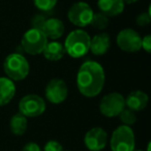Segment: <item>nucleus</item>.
<instances>
[{"label": "nucleus", "mask_w": 151, "mask_h": 151, "mask_svg": "<svg viewBox=\"0 0 151 151\" xmlns=\"http://www.w3.org/2000/svg\"><path fill=\"white\" fill-rule=\"evenodd\" d=\"M106 75L104 67L96 61L88 60L82 63L77 73V86L85 97H94L104 89Z\"/></svg>", "instance_id": "obj_1"}, {"label": "nucleus", "mask_w": 151, "mask_h": 151, "mask_svg": "<svg viewBox=\"0 0 151 151\" xmlns=\"http://www.w3.org/2000/svg\"><path fill=\"white\" fill-rule=\"evenodd\" d=\"M91 37L83 29H76L69 32L64 42L65 53L73 58L84 57L90 49Z\"/></svg>", "instance_id": "obj_2"}, {"label": "nucleus", "mask_w": 151, "mask_h": 151, "mask_svg": "<svg viewBox=\"0 0 151 151\" xmlns=\"http://www.w3.org/2000/svg\"><path fill=\"white\" fill-rule=\"evenodd\" d=\"M3 70L12 81H22L29 75L30 65L25 56L20 53H12L4 59Z\"/></svg>", "instance_id": "obj_3"}, {"label": "nucleus", "mask_w": 151, "mask_h": 151, "mask_svg": "<svg viewBox=\"0 0 151 151\" xmlns=\"http://www.w3.org/2000/svg\"><path fill=\"white\" fill-rule=\"evenodd\" d=\"M48 42L49 40L42 30L30 28L23 34L21 46L27 54L38 55L42 53Z\"/></svg>", "instance_id": "obj_4"}, {"label": "nucleus", "mask_w": 151, "mask_h": 151, "mask_svg": "<svg viewBox=\"0 0 151 151\" xmlns=\"http://www.w3.org/2000/svg\"><path fill=\"white\" fill-rule=\"evenodd\" d=\"M112 151H134V134L130 126L120 125L113 132L110 140Z\"/></svg>", "instance_id": "obj_5"}, {"label": "nucleus", "mask_w": 151, "mask_h": 151, "mask_svg": "<svg viewBox=\"0 0 151 151\" xmlns=\"http://www.w3.org/2000/svg\"><path fill=\"white\" fill-rule=\"evenodd\" d=\"M123 109H125V97L119 92L108 93L99 103V111L108 118L119 116Z\"/></svg>", "instance_id": "obj_6"}, {"label": "nucleus", "mask_w": 151, "mask_h": 151, "mask_svg": "<svg viewBox=\"0 0 151 151\" xmlns=\"http://www.w3.org/2000/svg\"><path fill=\"white\" fill-rule=\"evenodd\" d=\"M93 9L87 2L79 1L73 3L67 12V18L71 24L80 28L90 25L93 17Z\"/></svg>", "instance_id": "obj_7"}, {"label": "nucleus", "mask_w": 151, "mask_h": 151, "mask_svg": "<svg viewBox=\"0 0 151 151\" xmlns=\"http://www.w3.org/2000/svg\"><path fill=\"white\" fill-rule=\"evenodd\" d=\"M46 111V101L37 94H27L19 101V112L27 118L38 117Z\"/></svg>", "instance_id": "obj_8"}, {"label": "nucleus", "mask_w": 151, "mask_h": 151, "mask_svg": "<svg viewBox=\"0 0 151 151\" xmlns=\"http://www.w3.org/2000/svg\"><path fill=\"white\" fill-rule=\"evenodd\" d=\"M116 42L120 50L126 53H136L142 49V37L132 28L122 29L117 34Z\"/></svg>", "instance_id": "obj_9"}, {"label": "nucleus", "mask_w": 151, "mask_h": 151, "mask_svg": "<svg viewBox=\"0 0 151 151\" xmlns=\"http://www.w3.org/2000/svg\"><path fill=\"white\" fill-rule=\"evenodd\" d=\"M46 99L54 105H59L67 99L68 88L62 79L55 78L49 81L45 89Z\"/></svg>", "instance_id": "obj_10"}, {"label": "nucleus", "mask_w": 151, "mask_h": 151, "mask_svg": "<svg viewBox=\"0 0 151 151\" xmlns=\"http://www.w3.org/2000/svg\"><path fill=\"white\" fill-rule=\"evenodd\" d=\"M108 134L101 127H93L86 132L84 144L89 151H101L107 146Z\"/></svg>", "instance_id": "obj_11"}, {"label": "nucleus", "mask_w": 151, "mask_h": 151, "mask_svg": "<svg viewBox=\"0 0 151 151\" xmlns=\"http://www.w3.org/2000/svg\"><path fill=\"white\" fill-rule=\"evenodd\" d=\"M149 97L146 92L142 90H134L126 96L125 107L134 112L143 111L148 105Z\"/></svg>", "instance_id": "obj_12"}, {"label": "nucleus", "mask_w": 151, "mask_h": 151, "mask_svg": "<svg viewBox=\"0 0 151 151\" xmlns=\"http://www.w3.org/2000/svg\"><path fill=\"white\" fill-rule=\"evenodd\" d=\"M64 30V24L61 20L57 19V18H49L45 22L42 31L44 32L48 40H56L63 35Z\"/></svg>", "instance_id": "obj_13"}, {"label": "nucleus", "mask_w": 151, "mask_h": 151, "mask_svg": "<svg viewBox=\"0 0 151 151\" xmlns=\"http://www.w3.org/2000/svg\"><path fill=\"white\" fill-rule=\"evenodd\" d=\"M111 47V38L106 32H101L94 35L90 40V49L93 55L95 56H103L109 51Z\"/></svg>", "instance_id": "obj_14"}, {"label": "nucleus", "mask_w": 151, "mask_h": 151, "mask_svg": "<svg viewBox=\"0 0 151 151\" xmlns=\"http://www.w3.org/2000/svg\"><path fill=\"white\" fill-rule=\"evenodd\" d=\"M124 2L122 0H99L97 7L99 13L107 17H116L119 16L124 9Z\"/></svg>", "instance_id": "obj_15"}, {"label": "nucleus", "mask_w": 151, "mask_h": 151, "mask_svg": "<svg viewBox=\"0 0 151 151\" xmlns=\"http://www.w3.org/2000/svg\"><path fill=\"white\" fill-rule=\"evenodd\" d=\"M16 94V85L7 77H0V107L11 103Z\"/></svg>", "instance_id": "obj_16"}, {"label": "nucleus", "mask_w": 151, "mask_h": 151, "mask_svg": "<svg viewBox=\"0 0 151 151\" xmlns=\"http://www.w3.org/2000/svg\"><path fill=\"white\" fill-rule=\"evenodd\" d=\"M42 54L49 61H59L64 57L66 53L64 50V46L61 42L52 40V42H48Z\"/></svg>", "instance_id": "obj_17"}, {"label": "nucleus", "mask_w": 151, "mask_h": 151, "mask_svg": "<svg viewBox=\"0 0 151 151\" xmlns=\"http://www.w3.org/2000/svg\"><path fill=\"white\" fill-rule=\"evenodd\" d=\"M27 126H28L27 117H25L20 112L15 114L11 118V120H9V128H11V132L15 136H23L26 130H27Z\"/></svg>", "instance_id": "obj_18"}, {"label": "nucleus", "mask_w": 151, "mask_h": 151, "mask_svg": "<svg viewBox=\"0 0 151 151\" xmlns=\"http://www.w3.org/2000/svg\"><path fill=\"white\" fill-rule=\"evenodd\" d=\"M109 17H107L101 13H96L93 14L90 25H92L93 27L99 30H104L109 26Z\"/></svg>", "instance_id": "obj_19"}, {"label": "nucleus", "mask_w": 151, "mask_h": 151, "mask_svg": "<svg viewBox=\"0 0 151 151\" xmlns=\"http://www.w3.org/2000/svg\"><path fill=\"white\" fill-rule=\"evenodd\" d=\"M136 112L132 111V110L127 109L125 107V109H123V111L119 114V117L121 122L123 123V125H127V126H132V124L136 123L137 121V116H136Z\"/></svg>", "instance_id": "obj_20"}, {"label": "nucleus", "mask_w": 151, "mask_h": 151, "mask_svg": "<svg viewBox=\"0 0 151 151\" xmlns=\"http://www.w3.org/2000/svg\"><path fill=\"white\" fill-rule=\"evenodd\" d=\"M58 0H33V4L40 12H50L56 6Z\"/></svg>", "instance_id": "obj_21"}, {"label": "nucleus", "mask_w": 151, "mask_h": 151, "mask_svg": "<svg viewBox=\"0 0 151 151\" xmlns=\"http://www.w3.org/2000/svg\"><path fill=\"white\" fill-rule=\"evenodd\" d=\"M46 20H47V18L45 17L44 15H40V14L34 15L31 19V28H35V29L42 30L45 25Z\"/></svg>", "instance_id": "obj_22"}, {"label": "nucleus", "mask_w": 151, "mask_h": 151, "mask_svg": "<svg viewBox=\"0 0 151 151\" xmlns=\"http://www.w3.org/2000/svg\"><path fill=\"white\" fill-rule=\"evenodd\" d=\"M137 24L141 27H144L150 24L151 22V15H150V11H148L147 13H142L137 17L136 20Z\"/></svg>", "instance_id": "obj_23"}, {"label": "nucleus", "mask_w": 151, "mask_h": 151, "mask_svg": "<svg viewBox=\"0 0 151 151\" xmlns=\"http://www.w3.org/2000/svg\"><path fill=\"white\" fill-rule=\"evenodd\" d=\"M44 151H64L63 146L56 140H50L46 143Z\"/></svg>", "instance_id": "obj_24"}, {"label": "nucleus", "mask_w": 151, "mask_h": 151, "mask_svg": "<svg viewBox=\"0 0 151 151\" xmlns=\"http://www.w3.org/2000/svg\"><path fill=\"white\" fill-rule=\"evenodd\" d=\"M142 49L146 51L147 53L151 52V35L147 34L146 36L142 38Z\"/></svg>", "instance_id": "obj_25"}, {"label": "nucleus", "mask_w": 151, "mask_h": 151, "mask_svg": "<svg viewBox=\"0 0 151 151\" xmlns=\"http://www.w3.org/2000/svg\"><path fill=\"white\" fill-rule=\"evenodd\" d=\"M22 151H42V149H40V145L36 144L35 142H29L24 145Z\"/></svg>", "instance_id": "obj_26"}, {"label": "nucleus", "mask_w": 151, "mask_h": 151, "mask_svg": "<svg viewBox=\"0 0 151 151\" xmlns=\"http://www.w3.org/2000/svg\"><path fill=\"white\" fill-rule=\"evenodd\" d=\"M124 2V4H132V3L138 2L139 0H122Z\"/></svg>", "instance_id": "obj_27"}, {"label": "nucleus", "mask_w": 151, "mask_h": 151, "mask_svg": "<svg viewBox=\"0 0 151 151\" xmlns=\"http://www.w3.org/2000/svg\"><path fill=\"white\" fill-rule=\"evenodd\" d=\"M134 151H143V150H134Z\"/></svg>", "instance_id": "obj_28"}, {"label": "nucleus", "mask_w": 151, "mask_h": 151, "mask_svg": "<svg viewBox=\"0 0 151 151\" xmlns=\"http://www.w3.org/2000/svg\"><path fill=\"white\" fill-rule=\"evenodd\" d=\"M66 151H71V150H66Z\"/></svg>", "instance_id": "obj_29"}]
</instances>
